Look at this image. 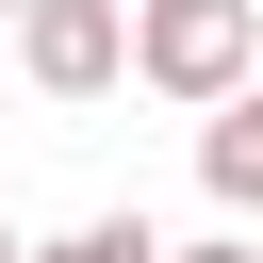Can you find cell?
<instances>
[{
  "label": "cell",
  "instance_id": "277c9868",
  "mask_svg": "<svg viewBox=\"0 0 263 263\" xmlns=\"http://www.w3.org/2000/svg\"><path fill=\"white\" fill-rule=\"evenodd\" d=\"M33 263H181V247H164L148 214H82V230H49Z\"/></svg>",
  "mask_w": 263,
  "mask_h": 263
},
{
  "label": "cell",
  "instance_id": "52a82bcc",
  "mask_svg": "<svg viewBox=\"0 0 263 263\" xmlns=\"http://www.w3.org/2000/svg\"><path fill=\"white\" fill-rule=\"evenodd\" d=\"M0 16H33V0H0Z\"/></svg>",
  "mask_w": 263,
  "mask_h": 263
},
{
  "label": "cell",
  "instance_id": "7a4b0ae2",
  "mask_svg": "<svg viewBox=\"0 0 263 263\" xmlns=\"http://www.w3.org/2000/svg\"><path fill=\"white\" fill-rule=\"evenodd\" d=\"M16 66H33V99L132 82V0H33V16H16Z\"/></svg>",
  "mask_w": 263,
  "mask_h": 263
},
{
  "label": "cell",
  "instance_id": "8992f818",
  "mask_svg": "<svg viewBox=\"0 0 263 263\" xmlns=\"http://www.w3.org/2000/svg\"><path fill=\"white\" fill-rule=\"evenodd\" d=\"M0 263H33V230H16V214H0Z\"/></svg>",
  "mask_w": 263,
  "mask_h": 263
},
{
  "label": "cell",
  "instance_id": "5b68a950",
  "mask_svg": "<svg viewBox=\"0 0 263 263\" xmlns=\"http://www.w3.org/2000/svg\"><path fill=\"white\" fill-rule=\"evenodd\" d=\"M181 263H263V247H247V230H214V247H181Z\"/></svg>",
  "mask_w": 263,
  "mask_h": 263
},
{
  "label": "cell",
  "instance_id": "6da1fadb",
  "mask_svg": "<svg viewBox=\"0 0 263 263\" xmlns=\"http://www.w3.org/2000/svg\"><path fill=\"white\" fill-rule=\"evenodd\" d=\"M132 82L181 115H230L263 82V0H132Z\"/></svg>",
  "mask_w": 263,
  "mask_h": 263
},
{
  "label": "cell",
  "instance_id": "3957f363",
  "mask_svg": "<svg viewBox=\"0 0 263 263\" xmlns=\"http://www.w3.org/2000/svg\"><path fill=\"white\" fill-rule=\"evenodd\" d=\"M197 181H214V214H263V82L230 115H197Z\"/></svg>",
  "mask_w": 263,
  "mask_h": 263
}]
</instances>
